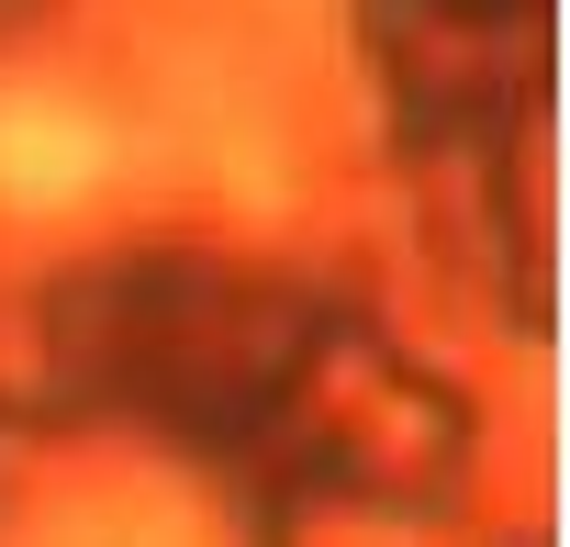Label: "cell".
Listing matches in <instances>:
<instances>
[{
	"instance_id": "cell-1",
	"label": "cell",
	"mask_w": 570,
	"mask_h": 547,
	"mask_svg": "<svg viewBox=\"0 0 570 547\" xmlns=\"http://www.w3.org/2000/svg\"><path fill=\"white\" fill-rule=\"evenodd\" d=\"M101 179V123L57 90H0V201L57 212Z\"/></svg>"
},
{
	"instance_id": "cell-2",
	"label": "cell",
	"mask_w": 570,
	"mask_h": 547,
	"mask_svg": "<svg viewBox=\"0 0 570 547\" xmlns=\"http://www.w3.org/2000/svg\"><path fill=\"white\" fill-rule=\"evenodd\" d=\"M68 547H124V536H68Z\"/></svg>"
}]
</instances>
